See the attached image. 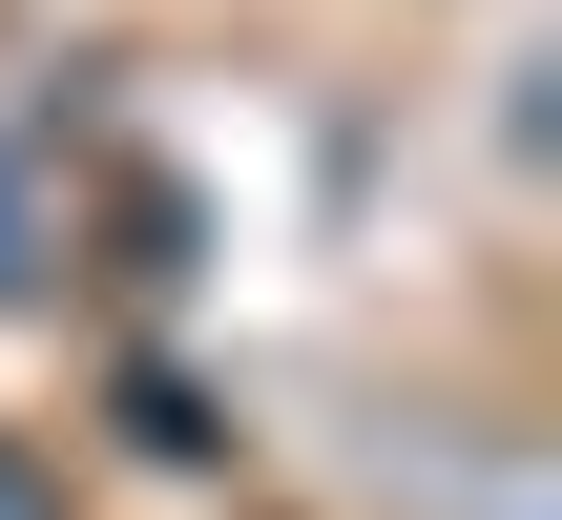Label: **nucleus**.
I'll return each instance as SVG.
<instances>
[]
</instances>
